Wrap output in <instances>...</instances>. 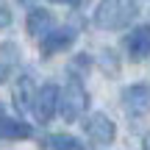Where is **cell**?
<instances>
[{
    "instance_id": "cell-1",
    "label": "cell",
    "mask_w": 150,
    "mask_h": 150,
    "mask_svg": "<svg viewBox=\"0 0 150 150\" xmlns=\"http://www.w3.org/2000/svg\"><path fill=\"white\" fill-rule=\"evenodd\" d=\"M136 14H139L136 0H100L95 8V25L103 31H120L128 28Z\"/></svg>"
},
{
    "instance_id": "cell-2",
    "label": "cell",
    "mask_w": 150,
    "mask_h": 150,
    "mask_svg": "<svg viewBox=\"0 0 150 150\" xmlns=\"http://www.w3.org/2000/svg\"><path fill=\"white\" fill-rule=\"evenodd\" d=\"M86 106H89V95L78 78H72L64 89H59V111L64 117V122H75L86 111Z\"/></svg>"
},
{
    "instance_id": "cell-3",
    "label": "cell",
    "mask_w": 150,
    "mask_h": 150,
    "mask_svg": "<svg viewBox=\"0 0 150 150\" xmlns=\"http://www.w3.org/2000/svg\"><path fill=\"white\" fill-rule=\"evenodd\" d=\"M120 100H122V108L128 117L139 120L150 114V86L147 83H134V86H125L122 95H120Z\"/></svg>"
},
{
    "instance_id": "cell-4",
    "label": "cell",
    "mask_w": 150,
    "mask_h": 150,
    "mask_svg": "<svg viewBox=\"0 0 150 150\" xmlns=\"http://www.w3.org/2000/svg\"><path fill=\"white\" fill-rule=\"evenodd\" d=\"M83 131H86V136H89L95 145H100V147L111 145L114 136H117V125H114L111 117H108V114H103V111L89 114V117H86V122H83Z\"/></svg>"
},
{
    "instance_id": "cell-5",
    "label": "cell",
    "mask_w": 150,
    "mask_h": 150,
    "mask_svg": "<svg viewBox=\"0 0 150 150\" xmlns=\"http://www.w3.org/2000/svg\"><path fill=\"white\" fill-rule=\"evenodd\" d=\"M31 111L39 122H50L59 111V86L56 83H45L42 89H36L33 95V103H31Z\"/></svg>"
},
{
    "instance_id": "cell-6",
    "label": "cell",
    "mask_w": 150,
    "mask_h": 150,
    "mask_svg": "<svg viewBox=\"0 0 150 150\" xmlns=\"http://www.w3.org/2000/svg\"><path fill=\"white\" fill-rule=\"evenodd\" d=\"M125 50L131 61H150V25H136L125 36Z\"/></svg>"
},
{
    "instance_id": "cell-7",
    "label": "cell",
    "mask_w": 150,
    "mask_h": 150,
    "mask_svg": "<svg viewBox=\"0 0 150 150\" xmlns=\"http://www.w3.org/2000/svg\"><path fill=\"white\" fill-rule=\"evenodd\" d=\"M72 42H75V33L70 31V28L47 31L42 36V56H56V53H61V50L72 47Z\"/></svg>"
},
{
    "instance_id": "cell-8",
    "label": "cell",
    "mask_w": 150,
    "mask_h": 150,
    "mask_svg": "<svg viewBox=\"0 0 150 150\" xmlns=\"http://www.w3.org/2000/svg\"><path fill=\"white\" fill-rule=\"evenodd\" d=\"M33 95H36V86H33L31 75H20V81H14L11 86V100H14L17 111H31Z\"/></svg>"
},
{
    "instance_id": "cell-9",
    "label": "cell",
    "mask_w": 150,
    "mask_h": 150,
    "mask_svg": "<svg viewBox=\"0 0 150 150\" xmlns=\"http://www.w3.org/2000/svg\"><path fill=\"white\" fill-rule=\"evenodd\" d=\"M25 28L31 36L42 39L47 31H53V14H50L47 8H31V14H28L25 20Z\"/></svg>"
},
{
    "instance_id": "cell-10",
    "label": "cell",
    "mask_w": 150,
    "mask_h": 150,
    "mask_svg": "<svg viewBox=\"0 0 150 150\" xmlns=\"http://www.w3.org/2000/svg\"><path fill=\"white\" fill-rule=\"evenodd\" d=\"M31 125L28 122H22V120H11V117H3L0 114V139H11V142H17V139H31Z\"/></svg>"
},
{
    "instance_id": "cell-11",
    "label": "cell",
    "mask_w": 150,
    "mask_h": 150,
    "mask_svg": "<svg viewBox=\"0 0 150 150\" xmlns=\"http://www.w3.org/2000/svg\"><path fill=\"white\" fill-rule=\"evenodd\" d=\"M45 147H47V150H86L83 142H78L70 134H53V136H47V139H45Z\"/></svg>"
},
{
    "instance_id": "cell-12",
    "label": "cell",
    "mask_w": 150,
    "mask_h": 150,
    "mask_svg": "<svg viewBox=\"0 0 150 150\" xmlns=\"http://www.w3.org/2000/svg\"><path fill=\"white\" fill-rule=\"evenodd\" d=\"M89 67H92V56H86V53H78V56L70 61V72L75 75V78L83 75V72H89Z\"/></svg>"
},
{
    "instance_id": "cell-13",
    "label": "cell",
    "mask_w": 150,
    "mask_h": 150,
    "mask_svg": "<svg viewBox=\"0 0 150 150\" xmlns=\"http://www.w3.org/2000/svg\"><path fill=\"white\" fill-rule=\"evenodd\" d=\"M8 25H11V11H8V6L0 0V31H3V28H8Z\"/></svg>"
},
{
    "instance_id": "cell-14",
    "label": "cell",
    "mask_w": 150,
    "mask_h": 150,
    "mask_svg": "<svg viewBox=\"0 0 150 150\" xmlns=\"http://www.w3.org/2000/svg\"><path fill=\"white\" fill-rule=\"evenodd\" d=\"M8 72H11V67H8V64H0V81L8 78Z\"/></svg>"
},
{
    "instance_id": "cell-15",
    "label": "cell",
    "mask_w": 150,
    "mask_h": 150,
    "mask_svg": "<svg viewBox=\"0 0 150 150\" xmlns=\"http://www.w3.org/2000/svg\"><path fill=\"white\" fill-rule=\"evenodd\" d=\"M50 3H61V6H81V0H50Z\"/></svg>"
},
{
    "instance_id": "cell-16",
    "label": "cell",
    "mask_w": 150,
    "mask_h": 150,
    "mask_svg": "<svg viewBox=\"0 0 150 150\" xmlns=\"http://www.w3.org/2000/svg\"><path fill=\"white\" fill-rule=\"evenodd\" d=\"M142 150H150V134H145V139H142Z\"/></svg>"
},
{
    "instance_id": "cell-17",
    "label": "cell",
    "mask_w": 150,
    "mask_h": 150,
    "mask_svg": "<svg viewBox=\"0 0 150 150\" xmlns=\"http://www.w3.org/2000/svg\"><path fill=\"white\" fill-rule=\"evenodd\" d=\"M20 3H22V6H31V3H33V0H20Z\"/></svg>"
}]
</instances>
